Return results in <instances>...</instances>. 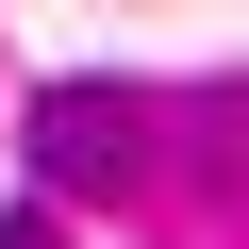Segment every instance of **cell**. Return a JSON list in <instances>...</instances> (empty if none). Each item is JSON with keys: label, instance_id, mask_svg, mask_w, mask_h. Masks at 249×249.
Masks as SVG:
<instances>
[{"label": "cell", "instance_id": "obj_1", "mask_svg": "<svg viewBox=\"0 0 249 249\" xmlns=\"http://www.w3.org/2000/svg\"><path fill=\"white\" fill-rule=\"evenodd\" d=\"M34 166L67 199H133L150 183V100H116V83H50L34 100Z\"/></svg>", "mask_w": 249, "mask_h": 249}, {"label": "cell", "instance_id": "obj_2", "mask_svg": "<svg viewBox=\"0 0 249 249\" xmlns=\"http://www.w3.org/2000/svg\"><path fill=\"white\" fill-rule=\"evenodd\" d=\"M0 249H50V232H34V216H0Z\"/></svg>", "mask_w": 249, "mask_h": 249}]
</instances>
